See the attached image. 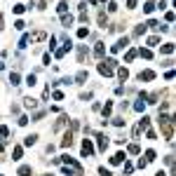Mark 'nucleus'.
<instances>
[{
  "mask_svg": "<svg viewBox=\"0 0 176 176\" xmlns=\"http://www.w3.org/2000/svg\"><path fill=\"white\" fill-rule=\"evenodd\" d=\"M71 143H73V136L66 134V136H63V141H61V146H63V148H71Z\"/></svg>",
  "mask_w": 176,
  "mask_h": 176,
  "instance_id": "obj_16",
  "label": "nucleus"
},
{
  "mask_svg": "<svg viewBox=\"0 0 176 176\" xmlns=\"http://www.w3.org/2000/svg\"><path fill=\"white\" fill-rule=\"evenodd\" d=\"M143 31H146V26H136L134 28V35H143Z\"/></svg>",
  "mask_w": 176,
  "mask_h": 176,
  "instance_id": "obj_29",
  "label": "nucleus"
},
{
  "mask_svg": "<svg viewBox=\"0 0 176 176\" xmlns=\"http://www.w3.org/2000/svg\"><path fill=\"white\" fill-rule=\"evenodd\" d=\"M155 176H167V174H164V172H157V174H155Z\"/></svg>",
  "mask_w": 176,
  "mask_h": 176,
  "instance_id": "obj_44",
  "label": "nucleus"
},
{
  "mask_svg": "<svg viewBox=\"0 0 176 176\" xmlns=\"http://www.w3.org/2000/svg\"><path fill=\"white\" fill-rule=\"evenodd\" d=\"M56 9H59L61 14H63V12H68V3H66V0H61V3L56 5Z\"/></svg>",
  "mask_w": 176,
  "mask_h": 176,
  "instance_id": "obj_19",
  "label": "nucleus"
},
{
  "mask_svg": "<svg viewBox=\"0 0 176 176\" xmlns=\"http://www.w3.org/2000/svg\"><path fill=\"white\" fill-rule=\"evenodd\" d=\"M99 174H101V176H113V174H110L106 167H101V169H99Z\"/></svg>",
  "mask_w": 176,
  "mask_h": 176,
  "instance_id": "obj_36",
  "label": "nucleus"
},
{
  "mask_svg": "<svg viewBox=\"0 0 176 176\" xmlns=\"http://www.w3.org/2000/svg\"><path fill=\"white\" fill-rule=\"evenodd\" d=\"M127 47H129V38H120L113 45V52H122V50H127Z\"/></svg>",
  "mask_w": 176,
  "mask_h": 176,
  "instance_id": "obj_2",
  "label": "nucleus"
},
{
  "mask_svg": "<svg viewBox=\"0 0 176 176\" xmlns=\"http://www.w3.org/2000/svg\"><path fill=\"white\" fill-rule=\"evenodd\" d=\"M85 56H89V50H87V47L85 45H80V47H77V61H85Z\"/></svg>",
  "mask_w": 176,
  "mask_h": 176,
  "instance_id": "obj_4",
  "label": "nucleus"
},
{
  "mask_svg": "<svg viewBox=\"0 0 176 176\" xmlns=\"http://www.w3.org/2000/svg\"><path fill=\"white\" fill-rule=\"evenodd\" d=\"M94 54H96V59H104V54H106V47H104V42H96V50H94Z\"/></svg>",
  "mask_w": 176,
  "mask_h": 176,
  "instance_id": "obj_6",
  "label": "nucleus"
},
{
  "mask_svg": "<svg viewBox=\"0 0 176 176\" xmlns=\"http://www.w3.org/2000/svg\"><path fill=\"white\" fill-rule=\"evenodd\" d=\"M162 52H164V54H172V52H174V45H172V42H169V45H164Z\"/></svg>",
  "mask_w": 176,
  "mask_h": 176,
  "instance_id": "obj_25",
  "label": "nucleus"
},
{
  "mask_svg": "<svg viewBox=\"0 0 176 176\" xmlns=\"http://www.w3.org/2000/svg\"><path fill=\"white\" fill-rule=\"evenodd\" d=\"M157 42H160V38H148V45H150V47H155Z\"/></svg>",
  "mask_w": 176,
  "mask_h": 176,
  "instance_id": "obj_35",
  "label": "nucleus"
},
{
  "mask_svg": "<svg viewBox=\"0 0 176 176\" xmlns=\"http://www.w3.org/2000/svg\"><path fill=\"white\" fill-rule=\"evenodd\" d=\"M153 77H155L153 71H141V73H139V80H141V82H143V80H153Z\"/></svg>",
  "mask_w": 176,
  "mask_h": 176,
  "instance_id": "obj_7",
  "label": "nucleus"
},
{
  "mask_svg": "<svg viewBox=\"0 0 176 176\" xmlns=\"http://www.w3.org/2000/svg\"><path fill=\"white\" fill-rule=\"evenodd\" d=\"M3 68H5V63H3V61H0V71H3Z\"/></svg>",
  "mask_w": 176,
  "mask_h": 176,
  "instance_id": "obj_47",
  "label": "nucleus"
},
{
  "mask_svg": "<svg viewBox=\"0 0 176 176\" xmlns=\"http://www.w3.org/2000/svg\"><path fill=\"white\" fill-rule=\"evenodd\" d=\"M125 157H127L125 153H115L113 157H110V164H120V162H125Z\"/></svg>",
  "mask_w": 176,
  "mask_h": 176,
  "instance_id": "obj_9",
  "label": "nucleus"
},
{
  "mask_svg": "<svg viewBox=\"0 0 176 176\" xmlns=\"http://www.w3.org/2000/svg\"><path fill=\"white\" fill-rule=\"evenodd\" d=\"M3 148H5V143H3V141H0V153H3Z\"/></svg>",
  "mask_w": 176,
  "mask_h": 176,
  "instance_id": "obj_45",
  "label": "nucleus"
},
{
  "mask_svg": "<svg viewBox=\"0 0 176 176\" xmlns=\"http://www.w3.org/2000/svg\"><path fill=\"white\" fill-rule=\"evenodd\" d=\"M19 80H21V77H19V73H17V71H14V73H9V85H12V87L21 85V82H19Z\"/></svg>",
  "mask_w": 176,
  "mask_h": 176,
  "instance_id": "obj_10",
  "label": "nucleus"
},
{
  "mask_svg": "<svg viewBox=\"0 0 176 176\" xmlns=\"http://www.w3.org/2000/svg\"><path fill=\"white\" fill-rule=\"evenodd\" d=\"M148 125H150V117L148 115H143V117H141V122H139V127H136V129H148Z\"/></svg>",
  "mask_w": 176,
  "mask_h": 176,
  "instance_id": "obj_11",
  "label": "nucleus"
},
{
  "mask_svg": "<svg viewBox=\"0 0 176 176\" xmlns=\"http://www.w3.org/2000/svg\"><path fill=\"white\" fill-rule=\"evenodd\" d=\"M33 174V169L28 167V164H21V167H19V176H31Z\"/></svg>",
  "mask_w": 176,
  "mask_h": 176,
  "instance_id": "obj_14",
  "label": "nucleus"
},
{
  "mask_svg": "<svg viewBox=\"0 0 176 176\" xmlns=\"http://www.w3.org/2000/svg\"><path fill=\"white\" fill-rule=\"evenodd\" d=\"M92 99V92H85V94H80V101H89Z\"/></svg>",
  "mask_w": 176,
  "mask_h": 176,
  "instance_id": "obj_32",
  "label": "nucleus"
},
{
  "mask_svg": "<svg viewBox=\"0 0 176 176\" xmlns=\"http://www.w3.org/2000/svg\"><path fill=\"white\" fill-rule=\"evenodd\" d=\"M87 155H94V146H92L89 139L82 141V157H87Z\"/></svg>",
  "mask_w": 176,
  "mask_h": 176,
  "instance_id": "obj_1",
  "label": "nucleus"
},
{
  "mask_svg": "<svg viewBox=\"0 0 176 176\" xmlns=\"http://www.w3.org/2000/svg\"><path fill=\"white\" fill-rule=\"evenodd\" d=\"M127 75H129L127 68H117V77H120V80H127Z\"/></svg>",
  "mask_w": 176,
  "mask_h": 176,
  "instance_id": "obj_20",
  "label": "nucleus"
},
{
  "mask_svg": "<svg viewBox=\"0 0 176 176\" xmlns=\"http://www.w3.org/2000/svg\"><path fill=\"white\" fill-rule=\"evenodd\" d=\"M42 61H45V66H50V63H52V56H50V54H45V56H42Z\"/></svg>",
  "mask_w": 176,
  "mask_h": 176,
  "instance_id": "obj_41",
  "label": "nucleus"
},
{
  "mask_svg": "<svg viewBox=\"0 0 176 176\" xmlns=\"http://www.w3.org/2000/svg\"><path fill=\"white\" fill-rule=\"evenodd\" d=\"M96 139H99V150H106V148H108V141H106L104 134H96Z\"/></svg>",
  "mask_w": 176,
  "mask_h": 176,
  "instance_id": "obj_13",
  "label": "nucleus"
},
{
  "mask_svg": "<svg viewBox=\"0 0 176 176\" xmlns=\"http://www.w3.org/2000/svg\"><path fill=\"white\" fill-rule=\"evenodd\" d=\"M122 172H125V174H131V172H134V167H131V164H125V169H122Z\"/></svg>",
  "mask_w": 176,
  "mask_h": 176,
  "instance_id": "obj_38",
  "label": "nucleus"
},
{
  "mask_svg": "<svg viewBox=\"0 0 176 176\" xmlns=\"http://www.w3.org/2000/svg\"><path fill=\"white\" fill-rule=\"evenodd\" d=\"M24 9H26V5H14V12H17V14H21Z\"/></svg>",
  "mask_w": 176,
  "mask_h": 176,
  "instance_id": "obj_34",
  "label": "nucleus"
},
{
  "mask_svg": "<svg viewBox=\"0 0 176 176\" xmlns=\"http://www.w3.org/2000/svg\"><path fill=\"white\" fill-rule=\"evenodd\" d=\"M113 125L115 127H125V120H122V117H113Z\"/></svg>",
  "mask_w": 176,
  "mask_h": 176,
  "instance_id": "obj_27",
  "label": "nucleus"
},
{
  "mask_svg": "<svg viewBox=\"0 0 176 176\" xmlns=\"http://www.w3.org/2000/svg\"><path fill=\"white\" fill-rule=\"evenodd\" d=\"M66 122H68V117H66V115H61V117H59V120H56V125H54V129H61V127H63V125H66Z\"/></svg>",
  "mask_w": 176,
  "mask_h": 176,
  "instance_id": "obj_17",
  "label": "nucleus"
},
{
  "mask_svg": "<svg viewBox=\"0 0 176 176\" xmlns=\"http://www.w3.org/2000/svg\"><path fill=\"white\" fill-rule=\"evenodd\" d=\"M141 56H143V59H150V56H153V52H150V50H141Z\"/></svg>",
  "mask_w": 176,
  "mask_h": 176,
  "instance_id": "obj_33",
  "label": "nucleus"
},
{
  "mask_svg": "<svg viewBox=\"0 0 176 176\" xmlns=\"http://www.w3.org/2000/svg\"><path fill=\"white\" fill-rule=\"evenodd\" d=\"M0 136H9V129H7V127H0Z\"/></svg>",
  "mask_w": 176,
  "mask_h": 176,
  "instance_id": "obj_39",
  "label": "nucleus"
},
{
  "mask_svg": "<svg viewBox=\"0 0 176 176\" xmlns=\"http://www.w3.org/2000/svg\"><path fill=\"white\" fill-rule=\"evenodd\" d=\"M155 160V150H146V162H153Z\"/></svg>",
  "mask_w": 176,
  "mask_h": 176,
  "instance_id": "obj_24",
  "label": "nucleus"
},
{
  "mask_svg": "<svg viewBox=\"0 0 176 176\" xmlns=\"http://www.w3.org/2000/svg\"><path fill=\"white\" fill-rule=\"evenodd\" d=\"M61 21H63V26H71V24H73V17H71V14H63Z\"/></svg>",
  "mask_w": 176,
  "mask_h": 176,
  "instance_id": "obj_21",
  "label": "nucleus"
},
{
  "mask_svg": "<svg viewBox=\"0 0 176 176\" xmlns=\"http://www.w3.org/2000/svg\"><path fill=\"white\" fill-rule=\"evenodd\" d=\"M87 33H89L87 28H80V31H77V35H80V38H87Z\"/></svg>",
  "mask_w": 176,
  "mask_h": 176,
  "instance_id": "obj_40",
  "label": "nucleus"
},
{
  "mask_svg": "<svg viewBox=\"0 0 176 176\" xmlns=\"http://www.w3.org/2000/svg\"><path fill=\"white\" fill-rule=\"evenodd\" d=\"M35 143H38V134H28L24 139V146H35Z\"/></svg>",
  "mask_w": 176,
  "mask_h": 176,
  "instance_id": "obj_8",
  "label": "nucleus"
},
{
  "mask_svg": "<svg viewBox=\"0 0 176 176\" xmlns=\"http://www.w3.org/2000/svg\"><path fill=\"white\" fill-rule=\"evenodd\" d=\"M12 160H21V146H17V148H14V153H12Z\"/></svg>",
  "mask_w": 176,
  "mask_h": 176,
  "instance_id": "obj_18",
  "label": "nucleus"
},
{
  "mask_svg": "<svg viewBox=\"0 0 176 176\" xmlns=\"http://www.w3.org/2000/svg\"><path fill=\"white\" fill-rule=\"evenodd\" d=\"M26 85H31V87H33V85H35V75H33V73H31V75H28V77H26Z\"/></svg>",
  "mask_w": 176,
  "mask_h": 176,
  "instance_id": "obj_30",
  "label": "nucleus"
},
{
  "mask_svg": "<svg viewBox=\"0 0 176 176\" xmlns=\"http://www.w3.org/2000/svg\"><path fill=\"white\" fill-rule=\"evenodd\" d=\"M127 5H129V9H134L136 7V0H127Z\"/></svg>",
  "mask_w": 176,
  "mask_h": 176,
  "instance_id": "obj_43",
  "label": "nucleus"
},
{
  "mask_svg": "<svg viewBox=\"0 0 176 176\" xmlns=\"http://www.w3.org/2000/svg\"><path fill=\"white\" fill-rule=\"evenodd\" d=\"M87 77H89V73H87V71H80L75 77H73V82H75V85H85V82H87Z\"/></svg>",
  "mask_w": 176,
  "mask_h": 176,
  "instance_id": "obj_3",
  "label": "nucleus"
},
{
  "mask_svg": "<svg viewBox=\"0 0 176 176\" xmlns=\"http://www.w3.org/2000/svg\"><path fill=\"white\" fill-rule=\"evenodd\" d=\"M108 12H117V3H110L108 5Z\"/></svg>",
  "mask_w": 176,
  "mask_h": 176,
  "instance_id": "obj_42",
  "label": "nucleus"
},
{
  "mask_svg": "<svg viewBox=\"0 0 176 176\" xmlns=\"http://www.w3.org/2000/svg\"><path fill=\"white\" fill-rule=\"evenodd\" d=\"M153 9H155V3H146V5H143V12H146V14H150Z\"/></svg>",
  "mask_w": 176,
  "mask_h": 176,
  "instance_id": "obj_22",
  "label": "nucleus"
},
{
  "mask_svg": "<svg viewBox=\"0 0 176 176\" xmlns=\"http://www.w3.org/2000/svg\"><path fill=\"white\" fill-rule=\"evenodd\" d=\"M42 115H45V110H38V113L33 115V122H40V120H42Z\"/></svg>",
  "mask_w": 176,
  "mask_h": 176,
  "instance_id": "obj_26",
  "label": "nucleus"
},
{
  "mask_svg": "<svg viewBox=\"0 0 176 176\" xmlns=\"http://www.w3.org/2000/svg\"><path fill=\"white\" fill-rule=\"evenodd\" d=\"M28 42H31V35H28V33H24V35H21V40H19V50L28 47Z\"/></svg>",
  "mask_w": 176,
  "mask_h": 176,
  "instance_id": "obj_12",
  "label": "nucleus"
},
{
  "mask_svg": "<svg viewBox=\"0 0 176 176\" xmlns=\"http://www.w3.org/2000/svg\"><path fill=\"white\" fill-rule=\"evenodd\" d=\"M14 28H17V31H24V28H26V24H24V21H21V19H19V21H17V24H14Z\"/></svg>",
  "mask_w": 176,
  "mask_h": 176,
  "instance_id": "obj_28",
  "label": "nucleus"
},
{
  "mask_svg": "<svg viewBox=\"0 0 176 176\" xmlns=\"http://www.w3.org/2000/svg\"><path fill=\"white\" fill-rule=\"evenodd\" d=\"M134 56H136V50H129V52H127V63H129Z\"/></svg>",
  "mask_w": 176,
  "mask_h": 176,
  "instance_id": "obj_31",
  "label": "nucleus"
},
{
  "mask_svg": "<svg viewBox=\"0 0 176 176\" xmlns=\"http://www.w3.org/2000/svg\"><path fill=\"white\" fill-rule=\"evenodd\" d=\"M99 73H101V75H106V77H108V75H113V68H108L104 61H101V63H99Z\"/></svg>",
  "mask_w": 176,
  "mask_h": 176,
  "instance_id": "obj_5",
  "label": "nucleus"
},
{
  "mask_svg": "<svg viewBox=\"0 0 176 176\" xmlns=\"http://www.w3.org/2000/svg\"><path fill=\"white\" fill-rule=\"evenodd\" d=\"M106 24H108V19H106V14H104V12H99V26H104V28H106Z\"/></svg>",
  "mask_w": 176,
  "mask_h": 176,
  "instance_id": "obj_23",
  "label": "nucleus"
},
{
  "mask_svg": "<svg viewBox=\"0 0 176 176\" xmlns=\"http://www.w3.org/2000/svg\"><path fill=\"white\" fill-rule=\"evenodd\" d=\"M0 31H3V17H0Z\"/></svg>",
  "mask_w": 176,
  "mask_h": 176,
  "instance_id": "obj_46",
  "label": "nucleus"
},
{
  "mask_svg": "<svg viewBox=\"0 0 176 176\" xmlns=\"http://www.w3.org/2000/svg\"><path fill=\"white\" fill-rule=\"evenodd\" d=\"M164 162H167L169 167H172V164H174V155H167V157H164Z\"/></svg>",
  "mask_w": 176,
  "mask_h": 176,
  "instance_id": "obj_37",
  "label": "nucleus"
},
{
  "mask_svg": "<svg viewBox=\"0 0 176 176\" xmlns=\"http://www.w3.org/2000/svg\"><path fill=\"white\" fill-rule=\"evenodd\" d=\"M24 106H26V108H38V101L28 96V99H24Z\"/></svg>",
  "mask_w": 176,
  "mask_h": 176,
  "instance_id": "obj_15",
  "label": "nucleus"
}]
</instances>
